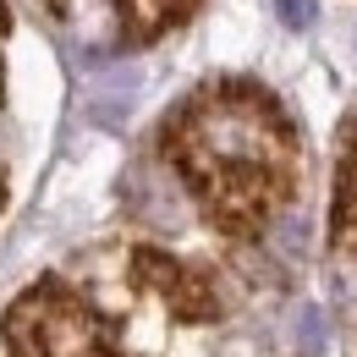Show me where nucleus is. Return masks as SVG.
Returning a JSON list of instances; mask_svg holds the SVG:
<instances>
[{
    "label": "nucleus",
    "mask_w": 357,
    "mask_h": 357,
    "mask_svg": "<svg viewBox=\"0 0 357 357\" xmlns=\"http://www.w3.org/2000/svg\"><path fill=\"white\" fill-rule=\"evenodd\" d=\"M280 6V22L286 28H308L313 22V0H275Z\"/></svg>",
    "instance_id": "obj_5"
},
{
    "label": "nucleus",
    "mask_w": 357,
    "mask_h": 357,
    "mask_svg": "<svg viewBox=\"0 0 357 357\" xmlns=\"http://www.w3.org/2000/svg\"><path fill=\"white\" fill-rule=\"evenodd\" d=\"M165 149L181 181L204 204L215 231L253 242L297 187V137L275 99L242 83L204 89L165 127Z\"/></svg>",
    "instance_id": "obj_1"
},
{
    "label": "nucleus",
    "mask_w": 357,
    "mask_h": 357,
    "mask_svg": "<svg viewBox=\"0 0 357 357\" xmlns=\"http://www.w3.org/2000/svg\"><path fill=\"white\" fill-rule=\"evenodd\" d=\"M0 330H6L11 357H132L89 297L72 280H55V275L33 280L6 308Z\"/></svg>",
    "instance_id": "obj_2"
},
{
    "label": "nucleus",
    "mask_w": 357,
    "mask_h": 357,
    "mask_svg": "<svg viewBox=\"0 0 357 357\" xmlns=\"http://www.w3.org/2000/svg\"><path fill=\"white\" fill-rule=\"evenodd\" d=\"M330 242L357 259V127L341 154V181H335V215H330Z\"/></svg>",
    "instance_id": "obj_4"
},
{
    "label": "nucleus",
    "mask_w": 357,
    "mask_h": 357,
    "mask_svg": "<svg viewBox=\"0 0 357 357\" xmlns=\"http://www.w3.org/2000/svg\"><path fill=\"white\" fill-rule=\"evenodd\" d=\"M132 280L154 303H165V313L181 319V324H215L220 319V297H215L209 275H198L192 264H181L160 248H137L132 253Z\"/></svg>",
    "instance_id": "obj_3"
},
{
    "label": "nucleus",
    "mask_w": 357,
    "mask_h": 357,
    "mask_svg": "<svg viewBox=\"0 0 357 357\" xmlns=\"http://www.w3.org/2000/svg\"><path fill=\"white\" fill-rule=\"evenodd\" d=\"M0 39H6V11H0Z\"/></svg>",
    "instance_id": "obj_6"
}]
</instances>
